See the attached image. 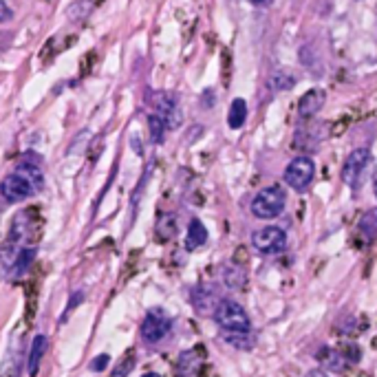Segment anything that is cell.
Here are the masks:
<instances>
[{"label":"cell","instance_id":"cell-21","mask_svg":"<svg viewBox=\"0 0 377 377\" xmlns=\"http://www.w3.org/2000/svg\"><path fill=\"white\" fill-rule=\"evenodd\" d=\"M77 302H82V293H75V295H73V300L69 302V307H66V314H69V311H73ZM66 314H64V316H66Z\"/></svg>","mask_w":377,"mask_h":377},{"label":"cell","instance_id":"cell-25","mask_svg":"<svg viewBox=\"0 0 377 377\" xmlns=\"http://www.w3.org/2000/svg\"><path fill=\"white\" fill-rule=\"evenodd\" d=\"M373 187H375V197H377V177H375V185Z\"/></svg>","mask_w":377,"mask_h":377},{"label":"cell","instance_id":"cell-9","mask_svg":"<svg viewBox=\"0 0 377 377\" xmlns=\"http://www.w3.org/2000/svg\"><path fill=\"white\" fill-rule=\"evenodd\" d=\"M325 100H327V93L322 89H311L307 91L305 95L300 98L298 102V115L302 119H311L314 115H318L322 111V106H325Z\"/></svg>","mask_w":377,"mask_h":377},{"label":"cell","instance_id":"cell-4","mask_svg":"<svg viewBox=\"0 0 377 377\" xmlns=\"http://www.w3.org/2000/svg\"><path fill=\"white\" fill-rule=\"evenodd\" d=\"M314 174H316V166L311 157H295L293 161H289V166L285 168V174L282 179L285 183L295 192H305L309 185L314 181Z\"/></svg>","mask_w":377,"mask_h":377},{"label":"cell","instance_id":"cell-22","mask_svg":"<svg viewBox=\"0 0 377 377\" xmlns=\"http://www.w3.org/2000/svg\"><path fill=\"white\" fill-rule=\"evenodd\" d=\"M305 377H329V375L325 371H320V369H314V371H309Z\"/></svg>","mask_w":377,"mask_h":377},{"label":"cell","instance_id":"cell-16","mask_svg":"<svg viewBox=\"0 0 377 377\" xmlns=\"http://www.w3.org/2000/svg\"><path fill=\"white\" fill-rule=\"evenodd\" d=\"M148 128H151V137H153V141L155 144H161L164 141V134H166V124H164V119H161L159 115H151L148 117Z\"/></svg>","mask_w":377,"mask_h":377},{"label":"cell","instance_id":"cell-20","mask_svg":"<svg viewBox=\"0 0 377 377\" xmlns=\"http://www.w3.org/2000/svg\"><path fill=\"white\" fill-rule=\"evenodd\" d=\"M13 18V11L11 7L5 3V0H0V22H9Z\"/></svg>","mask_w":377,"mask_h":377},{"label":"cell","instance_id":"cell-8","mask_svg":"<svg viewBox=\"0 0 377 377\" xmlns=\"http://www.w3.org/2000/svg\"><path fill=\"white\" fill-rule=\"evenodd\" d=\"M170 331V318L161 311V309H153V311H148V316L144 318L141 322V338L146 342H159L164 340Z\"/></svg>","mask_w":377,"mask_h":377},{"label":"cell","instance_id":"cell-6","mask_svg":"<svg viewBox=\"0 0 377 377\" xmlns=\"http://www.w3.org/2000/svg\"><path fill=\"white\" fill-rule=\"evenodd\" d=\"M36 190L38 187L18 170L7 174V177L3 179V183H0V194H3V199L9 201V203H18V201L29 199Z\"/></svg>","mask_w":377,"mask_h":377},{"label":"cell","instance_id":"cell-12","mask_svg":"<svg viewBox=\"0 0 377 377\" xmlns=\"http://www.w3.org/2000/svg\"><path fill=\"white\" fill-rule=\"evenodd\" d=\"M201 373V357L197 351H185L179 357L177 364V377H199Z\"/></svg>","mask_w":377,"mask_h":377},{"label":"cell","instance_id":"cell-18","mask_svg":"<svg viewBox=\"0 0 377 377\" xmlns=\"http://www.w3.org/2000/svg\"><path fill=\"white\" fill-rule=\"evenodd\" d=\"M132 367H134V360H132V355H128V357H126V362H124V367L119 364V367L115 369L113 377H126V375L132 371Z\"/></svg>","mask_w":377,"mask_h":377},{"label":"cell","instance_id":"cell-11","mask_svg":"<svg viewBox=\"0 0 377 377\" xmlns=\"http://www.w3.org/2000/svg\"><path fill=\"white\" fill-rule=\"evenodd\" d=\"M206 240H208L206 225L201 223L199 219H192L190 225H187V234H185V249L187 252H194L201 245H206Z\"/></svg>","mask_w":377,"mask_h":377},{"label":"cell","instance_id":"cell-24","mask_svg":"<svg viewBox=\"0 0 377 377\" xmlns=\"http://www.w3.org/2000/svg\"><path fill=\"white\" fill-rule=\"evenodd\" d=\"M144 377H161V375H159V373H146Z\"/></svg>","mask_w":377,"mask_h":377},{"label":"cell","instance_id":"cell-3","mask_svg":"<svg viewBox=\"0 0 377 377\" xmlns=\"http://www.w3.org/2000/svg\"><path fill=\"white\" fill-rule=\"evenodd\" d=\"M369 164H371V151H369V148H355V151L344 159L342 181L351 187V190H357V187H362V181H364Z\"/></svg>","mask_w":377,"mask_h":377},{"label":"cell","instance_id":"cell-13","mask_svg":"<svg viewBox=\"0 0 377 377\" xmlns=\"http://www.w3.org/2000/svg\"><path fill=\"white\" fill-rule=\"evenodd\" d=\"M357 232H360V236L367 240V243H371V240H375V236H377V208H373V210H369L364 217L360 219V223H357Z\"/></svg>","mask_w":377,"mask_h":377},{"label":"cell","instance_id":"cell-10","mask_svg":"<svg viewBox=\"0 0 377 377\" xmlns=\"http://www.w3.org/2000/svg\"><path fill=\"white\" fill-rule=\"evenodd\" d=\"M47 335H36L33 342H31V348H29V360H26V369H29V375L36 377L38 375V369H40V362H43L45 353H47Z\"/></svg>","mask_w":377,"mask_h":377},{"label":"cell","instance_id":"cell-7","mask_svg":"<svg viewBox=\"0 0 377 377\" xmlns=\"http://www.w3.org/2000/svg\"><path fill=\"white\" fill-rule=\"evenodd\" d=\"M155 115H159L164 119L166 128H179L183 122L181 115V106L174 93H157L155 95Z\"/></svg>","mask_w":377,"mask_h":377},{"label":"cell","instance_id":"cell-23","mask_svg":"<svg viewBox=\"0 0 377 377\" xmlns=\"http://www.w3.org/2000/svg\"><path fill=\"white\" fill-rule=\"evenodd\" d=\"M249 3H252V5H256V7H263V5H267V3H269V0H249Z\"/></svg>","mask_w":377,"mask_h":377},{"label":"cell","instance_id":"cell-17","mask_svg":"<svg viewBox=\"0 0 377 377\" xmlns=\"http://www.w3.org/2000/svg\"><path fill=\"white\" fill-rule=\"evenodd\" d=\"M223 340L232 346H238V348H252L254 346V340L249 338V333H227V331H223Z\"/></svg>","mask_w":377,"mask_h":377},{"label":"cell","instance_id":"cell-15","mask_svg":"<svg viewBox=\"0 0 377 377\" xmlns=\"http://www.w3.org/2000/svg\"><path fill=\"white\" fill-rule=\"evenodd\" d=\"M33 259H36V249H31V247H26V249H22L20 254H16V259H13V267H11L13 274H16V276L24 274L26 269L31 267Z\"/></svg>","mask_w":377,"mask_h":377},{"label":"cell","instance_id":"cell-19","mask_svg":"<svg viewBox=\"0 0 377 377\" xmlns=\"http://www.w3.org/2000/svg\"><path fill=\"white\" fill-rule=\"evenodd\" d=\"M109 355H98L95 360L91 362V371H95V373H100V371H104L106 367H109Z\"/></svg>","mask_w":377,"mask_h":377},{"label":"cell","instance_id":"cell-14","mask_svg":"<svg viewBox=\"0 0 377 377\" xmlns=\"http://www.w3.org/2000/svg\"><path fill=\"white\" fill-rule=\"evenodd\" d=\"M245 122H247V104H245V100L236 98L230 106V113H227V124H230V128L238 130V128H243Z\"/></svg>","mask_w":377,"mask_h":377},{"label":"cell","instance_id":"cell-5","mask_svg":"<svg viewBox=\"0 0 377 377\" xmlns=\"http://www.w3.org/2000/svg\"><path fill=\"white\" fill-rule=\"evenodd\" d=\"M252 245L261 256H278L287 247V234L276 225H267L263 230L254 232Z\"/></svg>","mask_w":377,"mask_h":377},{"label":"cell","instance_id":"cell-1","mask_svg":"<svg viewBox=\"0 0 377 377\" xmlns=\"http://www.w3.org/2000/svg\"><path fill=\"white\" fill-rule=\"evenodd\" d=\"M287 206V192L280 185H267L254 197L252 201V214L256 219L272 221L280 217L282 210Z\"/></svg>","mask_w":377,"mask_h":377},{"label":"cell","instance_id":"cell-2","mask_svg":"<svg viewBox=\"0 0 377 377\" xmlns=\"http://www.w3.org/2000/svg\"><path fill=\"white\" fill-rule=\"evenodd\" d=\"M214 320L217 325L227 333H249L252 331V320L247 311L234 300H221L214 311Z\"/></svg>","mask_w":377,"mask_h":377}]
</instances>
